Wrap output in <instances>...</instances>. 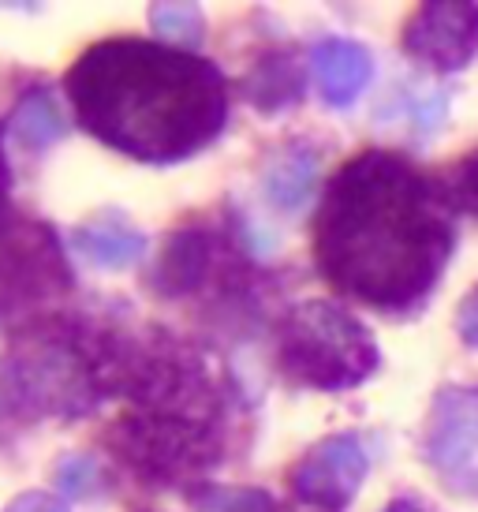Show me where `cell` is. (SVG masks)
Here are the masks:
<instances>
[{"instance_id":"cell-13","label":"cell","mask_w":478,"mask_h":512,"mask_svg":"<svg viewBox=\"0 0 478 512\" xmlns=\"http://www.w3.org/2000/svg\"><path fill=\"white\" fill-rule=\"evenodd\" d=\"M198 512H277L273 498L262 490H236V486H210L195 494Z\"/></svg>"},{"instance_id":"cell-4","label":"cell","mask_w":478,"mask_h":512,"mask_svg":"<svg viewBox=\"0 0 478 512\" xmlns=\"http://www.w3.org/2000/svg\"><path fill=\"white\" fill-rule=\"evenodd\" d=\"M426 456L452 494L478 498V389H445L437 397Z\"/></svg>"},{"instance_id":"cell-9","label":"cell","mask_w":478,"mask_h":512,"mask_svg":"<svg viewBox=\"0 0 478 512\" xmlns=\"http://www.w3.org/2000/svg\"><path fill=\"white\" fill-rule=\"evenodd\" d=\"M64 131H68V120L60 116L57 101H53L49 90H30V94H23V101L15 105L12 135L27 146V150H45V146H53Z\"/></svg>"},{"instance_id":"cell-5","label":"cell","mask_w":478,"mask_h":512,"mask_svg":"<svg viewBox=\"0 0 478 512\" xmlns=\"http://www.w3.org/2000/svg\"><path fill=\"white\" fill-rule=\"evenodd\" d=\"M57 285H68V270L49 228H27L0 247V314L49 296Z\"/></svg>"},{"instance_id":"cell-11","label":"cell","mask_w":478,"mask_h":512,"mask_svg":"<svg viewBox=\"0 0 478 512\" xmlns=\"http://www.w3.org/2000/svg\"><path fill=\"white\" fill-rule=\"evenodd\" d=\"M310 184H314V157L307 150H292V154H284L273 172H269V195L277 199V206L284 210H296L303 206V199L310 195Z\"/></svg>"},{"instance_id":"cell-1","label":"cell","mask_w":478,"mask_h":512,"mask_svg":"<svg viewBox=\"0 0 478 512\" xmlns=\"http://www.w3.org/2000/svg\"><path fill=\"white\" fill-rule=\"evenodd\" d=\"M449 202L396 154L348 161L318 217L322 273L348 296L400 311L430 292L452 251Z\"/></svg>"},{"instance_id":"cell-16","label":"cell","mask_w":478,"mask_h":512,"mask_svg":"<svg viewBox=\"0 0 478 512\" xmlns=\"http://www.w3.org/2000/svg\"><path fill=\"white\" fill-rule=\"evenodd\" d=\"M12 169H8V154H4V131H0V236L8 232L12 221Z\"/></svg>"},{"instance_id":"cell-7","label":"cell","mask_w":478,"mask_h":512,"mask_svg":"<svg viewBox=\"0 0 478 512\" xmlns=\"http://www.w3.org/2000/svg\"><path fill=\"white\" fill-rule=\"evenodd\" d=\"M366 479V453L355 438H329L299 460L292 490L307 505L344 509Z\"/></svg>"},{"instance_id":"cell-2","label":"cell","mask_w":478,"mask_h":512,"mask_svg":"<svg viewBox=\"0 0 478 512\" xmlns=\"http://www.w3.org/2000/svg\"><path fill=\"white\" fill-rule=\"evenodd\" d=\"M68 98L94 139L154 165L213 143L228 109L210 60L139 38L86 49L68 72Z\"/></svg>"},{"instance_id":"cell-12","label":"cell","mask_w":478,"mask_h":512,"mask_svg":"<svg viewBox=\"0 0 478 512\" xmlns=\"http://www.w3.org/2000/svg\"><path fill=\"white\" fill-rule=\"evenodd\" d=\"M150 19L161 38H169L183 49H195L202 42V12L195 4H154Z\"/></svg>"},{"instance_id":"cell-3","label":"cell","mask_w":478,"mask_h":512,"mask_svg":"<svg viewBox=\"0 0 478 512\" xmlns=\"http://www.w3.org/2000/svg\"><path fill=\"white\" fill-rule=\"evenodd\" d=\"M281 367L314 389H348L378 367V344L337 303H303L281 326Z\"/></svg>"},{"instance_id":"cell-17","label":"cell","mask_w":478,"mask_h":512,"mask_svg":"<svg viewBox=\"0 0 478 512\" xmlns=\"http://www.w3.org/2000/svg\"><path fill=\"white\" fill-rule=\"evenodd\" d=\"M456 326H460V337H464L471 348H478V288L460 303L456 311Z\"/></svg>"},{"instance_id":"cell-8","label":"cell","mask_w":478,"mask_h":512,"mask_svg":"<svg viewBox=\"0 0 478 512\" xmlns=\"http://www.w3.org/2000/svg\"><path fill=\"white\" fill-rule=\"evenodd\" d=\"M314 75L322 83L325 101L344 109L366 90L370 75H374V60L363 45L333 38V42H322L314 49Z\"/></svg>"},{"instance_id":"cell-18","label":"cell","mask_w":478,"mask_h":512,"mask_svg":"<svg viewBox=\"0 0 478 512\" xmlns=\"http://www.w3.org/2000/svg\"><path fill=\"white\" fill-rule=\"evenodd\" d=\"M8 512H68V505L60 498H53V494H23L19 501H12L8 505Z\"/></svg>"},{"instance_id":"cell-10","label":"cell","mask_w":478,"mask_h":512,"mask_svg":"<svg viewBox=\"0 0 478 512\" xmlns=\"http://www.w3.org/2000/svg\"><path fill=\"white\" fill-rule=\"evenodd\" d=\"M75 247L94 266L124 270V266L142 258L146 240H142L139 232H120V228H83V232H75Z\"/></svg>"},{"instance_id":"cell-19","label":"cell","mask_w":478,"mask_h":512,"mask_svg":"<svg viewBox=\"0 0 478 512\" xmlns=\"http://www.w3.org/2000/svg\"><path fill=\"white\" fill-rule=\"evenodd\" d=\"M385 512H434V509H426L422 501H411V498H400V501H393Z\"/></svg>"},{"instance_id":"cell-14","label":"cell","mask_w":478,"mask_h":512,"mask_svg":"<svg viewBox=\"0 0 478 512\" xmlns=\"http://www.w3.org/2000/svg\"><path fill=\"white\" fill-rule=\"evenodd\" d=\"M445 202H452V206L464 210V214H478V154L464 157V161L449 172Z\"/></svg>"},{"instance_id":"cell-15","label":"cell","mask_w":478,"mask_h":512,"mask_svg":"<svg viewBox=\"0 0 478 512\" xmlns=\"http://www.w3.org/2000/svg\"><path fill=\"white\" fill-rule=\"evenodd\" d=\"M60 490L68 494V498H86V494H94V483H98V468H94V460H86V456H71L60 464V475H57Z\"/></svg>"},{"instance_id":"cell-6","label":"cell","mask_w":478,"mask_h":512,"mask_svg":"<svg viewBox=\"0 0 478 512\" xmlns=\"http://www.w3.org/2000/svg\"><path fill=\"white\" fill-rule=\"evenodd\" d=\"M408 53L437 72H456L478 53V4H426L404 34Z\"/></svg>"}]
</instances>
